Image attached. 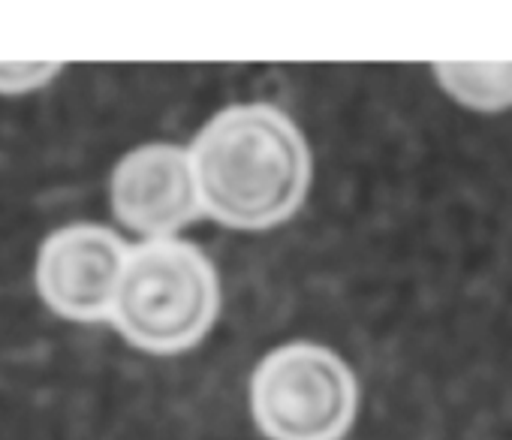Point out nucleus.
<instances>
[{
	"mask_svg": "<svg viewBox=\"0 0 512 440\" xmlns=\"http://www.w3.org/2000/svg\"><path fill=\"white\" fill-rule=\"evenodd\" d=\"M190 157L202 208L244 233L293 217L314 172L302 130L272 103H238L217 112L199 130Z\"/></svg>",
	"mask_w": 512,
	"mask_h": 440,
	"instance_id": "nucleus-1",
	"label": "nucleus"
},
{
	"mask_svg": "<svg viewBox=\"0 0 512 440\" xmlns=\"http://www.w3.org/2000/svg\"><path fill=\"white\" fill-rule=\"evenodd\" d=\"M220 314V281L190 242L154 239L130 248L112 320L139 350L172 356L199 344Z\"/></svg>",
	"mask_w": 512,
	"mask_h": 440,
	"instance_id": "nucleus-2",
	"label": "nucleus"
},
{
	"mask_svg": "<svg viewBox=\"0 0 512 440\" xmlns=\"http://www.w3.org/2000/svg\"><path fill=\"white\" fill-rule=\"evenodd\" d=\"M359 407L353 368L329 347H275L250 377V410L269 440H341Z\"/></svg>",
	"mask_w": 512,
	"mask_h": 440,
	"instance_id": "nucleus-3",
	"label": "nucleus"
},
{
	"mask_svg": "<svg viewBox=\"0 0 512 440\" xmlns=\"http://www.w3.org/2000/svg\"><path fill=\"white\" fill-rule=\"evenodd\" d=\"M130 248L100 224H70L55 230L37 254V290L43 302L67 320L97 323L112 317Z\"/></svg>",
	"mask_w": 512,
	"mask_h": 440,
	"instance_id": "nucleus-4",
	"label": "nucleus"
},
{
	"mask_svg": "<svg viewBox=\"0 0 512 440\" xmlns=\"http://www.w3.org/2000/svg\"><path fill=\"white\" fill-rule=\"evenodd\" d=\"M109 196L115 217L127 230L148 236V242L172 239L205 211L190 151L169 142L124 154L112 172Z\"/></svg>",
	"mask_w": 512,
	"mask_h": 440,
	"instance_id": "nucleus-5",
	"label": "nucleus"
},
{
	"mask_svg": "<svg viewBox=\"0 0 512 440\" xmlns=\"http://www.w3.org/2000/svg\"><path fill=\"white\" fill-rule=\"evenodd\" d=\"M434 76L449 97L476 112L512 106V64H434Z\"/></svg>",
	"mask_w": 512,
	"mask_h": 440,
	"instance_id": "nucleus-6",
	"label": "nucleus"
},
{
	"mask_svg": "<svg viewBox=\"0 0 512 440\" xmlns=\"http://www.w3.org/2000/svg\"><path fill=\"white\" fill-rule=\"evenodd\" d=\"M61 64H40V61H25V64H7L0 61V94H28L43 88Z\"/></svg>",
	"mask_w": 512,
	"mask_h": 440,
	"instance_id": "nucleus-7",
	"label": "nucleus"
}]
</instances>
